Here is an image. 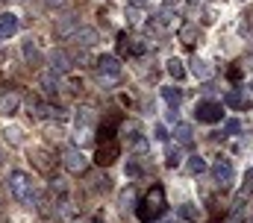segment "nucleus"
Segmentation results:
<instances>
[{
  "label": "nucleus",
  "instance_id": "obj_27",
  "mask_svg": "<svg viewBox=\"0 0 253 223\" xmlns=\"http://www.w3.org/2000/svg\"><path fill=\"white\" fill-rule=\"evenodd\" d=\"M121 206H124V209H132V206H135V191H132V188H126L124 194H121Z\"/></svg>",
  "mask_w": 253,
  "mask_h": 223
},
{
  "label": "nucleus",
  "instance_id": "obj_2",
  "mask_svg": "<svg viewBox=\"0 0 253 223\" xmlns=\"http://www.w3.org/2000/svg\"><path fill=\"white\" fill-rule=\"evenodd\" d=\"M9 191H12V197H15L18 203H24V206H36V203H39L36 188H33V179H30V173H24V170H12V173H9Z\"/></svg>",
  "mask_w": 253,
  "mask_h": 223
},
{
  "label": "nucleus",
  "instance_id": "obj_20",
  "mask_svg": "<svg viewBox=\"0 0 253 223\" xmlns=\"http://www.w3.org/2000/svg\"><path fill=\"white\" fill-rule=\"evenodd\" d=\"M91 117H94V109L91 106H83L77 112V129H88L91 126Z\"/></svg>",
  "mask_w": 253,
  "mask_h": 223
},
{
  "label": "nucleus",
  "instance_id": "obj_1",
  "mask_svg": "<svg viewBox=\"0 0 253 223\" xmlns=\"http://www.w3.org/2000/svg\"><path fill=\"white\" fill-rule=\"evenodd\" d=\"M165 188L162 185H150V191H147V197L135 206V215H138V221L141 223H153L162 212H165Z\"/></svg>",
  "mask_w": 253,
  "mask_h": 223
},
{
  "label": "nucleus",
  "instance_id": "obj_32",
  "mask_svg": "<svg viewBox=\"0 0 253 223\" xmlns=\"http://www.w3.org/2000/svg\"><path fill=\"white\" fill-rule=\"evenodd\" d=\"M230 79H242V68H239V65L230 68Z\"/></svg>",
  "mask_w": 253,
  "mask_h": 223
},
{
  "label": "nucleus",
  "instance_id": "obj_35",
  "mask_svg": "<svg viewBox=\"0 0 253 223\" xmlns=\"http://www.w3.org/2000/svg\"><path fill=\"white\" fill-rule=\"evenodd\" d=\"M245 185H248V188L253 191V167L248 170V173H245Z\"/></svg>",
  "mask_w": 253,
  "mask_h": 223
},
{
  "label": "nucleus",
  "instance_id": "obj_31",
  "mask_svg": "<svg viewBox=\"0 0 253 223\" xmlns=\"http://www.w3.org/2000/svg\"><path fill=\"white\" fill-rule=\"evenodd\" d=\"M94 188H97V191H106V188H109V176H100V179H94Z\"/></svg>",
  "mask_w": 253,
  "mask_h": 223
},
{
  "label": "nucleus",
  "instance_id": "obj_6",
  "mask_svg": "<svg viewBox=\"0 0 253 223\" xmlns=\"http://www.w3.org/2000/svg\"><path fill=\"white\" fill-rule=\"evenodd\" d=\"M194 117H197L200 123H218V120L224 117V109H221V103H215V100H203V103L194 106Z\"/></svg>",
  "mask_w": 253,
  "mask_h": 223
},
{
  "label": "nucleus",
  "instance_id": "obj_7",
  "mask_svg": "<svg viewBox=\"0 0 253 223\" xmlns=\"http://www.w3.org/2000/svg\"><path fill=\"white\" fill-rule=\"evenodd\" d=\"M118 156H121V144H118L115 138H109V141H100L94 162H97L100 167H109L112 162H118Z\"/></svg>",
  "mask_w": 253,
  "mask_h": 223
},
{
  "label": "nucleus",
  "instance_id": "obj_12",
  "mask_svg": "<svg viewBox=\"0 0 253 223\" xmlns=\"http://www.w3.org/2000/svg\"><path fill=\"white\" fill-rule=\"evenodd\" d=\"M191 74L197 76V79H212V74H215V68H212V62H206V59H191Z\"/></svg>",
  "mask_w": 253,
  "mask_h": 223
},
{
  "label": "nucleus",
  "instance_id": "obj_28",
  "mask_svg": "<svg viewBox=\"0 0 253 223\" xmlns=\"http://www.w3.org/2000/svg\"><path fill=\"white\" fill-rule=\"evenodd\" d=\"M118 53H121V56L129 53V36H126V33H121V36H118Z\"/></svg>",
  "mask_w": 253,
  "mask_h": 223
},
{
  "label": "nucleus",
  "instance_id": "obj_26",
  "mask_svg": "<svg viewBox=\"0 0 253 223\" xmlns=\"http://www.w3.org/2000/svg\"><path fill=\"white\" fill-rule=\"evenodd\" d=\"M24 59H27L30 65H33V62L39 59V53H36V44H33V38H27V41H24Z\"/></svg>",
  "mask_w": 253,
  "mask_h": 223
},
{
  "label": "nucleus",
  "instance_id": "obj_36",
  "mask_svg": "<svg viewBox=\"0 0 253 223\" xmlns=\"http://www.w3.org/2000/svg\"><path fill=\"white\" fill-rule=\"evenodd\" d=\"M129 6H132V9H144V6H147V0H129Z\"/></svg>",
  "mask_w": 253,
  "mask_h": 223
},
{
  "label": "nucleus",
  "instance_id": "obj_23",
  "mask_svg": "<svg viewBox=\"0 0 253 223\" xmlns=\"http://www.w3.org/2000/svg\"><path fill=\"white\" fill-rule=\"evenodd\" d=\"M180 165H183V153H180L177 147H168V156H165V167H171V170H174V167H180Z\"/></svg>",
  "mask_w": 253,
  "mask_h": 223
},
{
  "label": "nucleus",
  "instance_id": "obj_11",
  "mask_svg": "<svg viewBox=\"0 0 253 223\" xmlns=\"http://www.w3.org/2000/svg\"><path fill=\"white\" fill-rule=\"evenodd\" d=\"M77 30H80V21H77L74 15H62L59 24H56V38H68V36H74Z\"/></svg>",
  "mask_w": 253,
  "mask_h": 223
},
{
  "label": "nucleus",
  "instance_id": "obj_5",
  "mask_svg": "<svg viewBox=\"0 0 253 223\" xmlns=\"http://www.w3.org/2000/svg\"><path fill=\"white\" fill-rule=\"evenodd\" d=\"M224 103L230 106V109H251L253 106V88L251 85H239V88H233L227 97H224Z\"/></svg>",
  "mask_w": 253,
  "mask_h": 223
},
{
  "label": "nucleus",
  "instance_id": "obj_22",
  "mask_svg": "<svg viewBox=\"0 0 253 223\" xmlns=\"http://www.w3.org/2000/svg\"><path fill=\"white\" fill-rule=\"evenodd\" d=\"M180 218L189 223H197V218H200V212H197V206H191V203H183L180 206Z\"/></svg>",
  "mask_w": 253,
  "mask_h": 223
},
{
  "label": "nucleus",
  "instance_id": "obj_33",
  "mask_svg": "<svg viewBox=\"0 0 253 223\" xmlns=\"http://www.w3.org/2000/svg\"><path fill=\"white\" fill-rule=\"evenodd\" d=\"M153 135H156L159 141H165V138H168V135H165V126H156V129H153Z\"/></svg>",
  "mask_w": 253,
  "mask_h": 223
},
{
  "label": "nucleus",
  "instance_id": "obj_24",
  "mask_svg": "<svg viewBox=\"0 0 253 223\" xmlns=\"http://www.w3.org/2000/svg\"><path fill=\"white\" fill-rule=\"evenodd\" d=\"M147 50H150V44L144 38H129V53L132 56H144Z\"/></svg>",
  "mask_w": 253,
  "mask_h": 223
},
{
  "label": "nucleus",
  "instance_id": "obj_3",
  "mask_svg": "<svg viewBox=\"0 0 253 223\" xmlns=\"http://www.w3.org/2000/svg\"><path fill=\"white\" fill-rule=\"evenodd\" d=\"M121 76V59L118 56H100L97 59V79L100 85H112Z\"/></svg>",
  "mask_w": 253,
  "mask_h": 223
},
{
  "label": "nucleus",
  "instance_id": "obj_37",
  "mask_svg": "<svg viewBox=\"0 0 253 223\" xmlns=\"http://www.w3.org/2000/svg\"><path fill=\"white\" fill-rule=\"evenodd\" d=\"M91 223H106V221H103V218H94V221H91Z\"/></svg>",
  "mask_w": 253,
  "mask_h": 223
},
{
  "label": "nucleus",
  "instance_id": "obj_9",
  "mask_svg": "<svg viewBox=\"0 0 253 223\" xmlns=\"http://www.w3.org/2000/svg\"><path fill=\"white\" fill-rule=\"evenodd\" d=\"M71 68H74L71 53H65V50H53V53H50V71H53V74H68Z\"/></svg>",
  "mask_w": 253,
  "mask_h": 223
},
{
  "label": "nucleus",
  "instance_id": "obj_29",
  "mask_svg": "<svg viewBox=\"0 0 253 223\" xmlns=\"http://www.w3.org/2000/svg\"><path fill=\"white\" fill-rule=\"evenodd\" d=\"M239 129H242V123H239V120H227V123H224V135H236Z\"/></svg>",
  "mask_w": 253,
  "mask_h": 223
},
{
  "label": "nucleus",
  "instance_id": "obj_15",
  "mask_svg": "<svg viewBox=\"0 0 253 223\" xmlns=\"http://www.w3.org/2000/svg\"><path fill=\"white\" fill-rule=\"evenodd\" d=\"M162 97H165L168 109H180V103H183V91L174 88V85H165V88H162Z\"/></svg>",
  "mask_w": 253,
  "mask_h": 223
},
{
  "label": "nucleus",
  "instance_id": "obj_39",
  "mask_svg": "<svg viewBox=\"0 0 253 223\" xmlns=\"http://www.w3.org/2000/svg\"><path fill=\"white\" fill-rule=\"evenodd\" d=\"M171 223H174V221H171Z\"/></svg>",
  "mask_w": 253,
  "mask_h": 223
},
{
  "label": "nucleus",
  "instance_id": "obj_38",
  "mask_svg": "<svg viewBox=\"0 0 253 223\" xmlns=\"http://www.w3.org/2000/svg\"><path fill=\"white\" fill-rule=\"evenodd\" d=\"M165 3H177V0H165Z\"/></svg>",
  "mask_w": 253,
  "mask_h": 223
},
{
  "label": "nucleus",
  "instance_id": "obj_16",
  "mask_svg": "<svg viewBox=\"0 0 253 223\" xmlns=\"http://www.w3.org/2000/svg\"><path fill=\"white\" fill-rule=\"evenodd\" d=\"M174 138H177V144L191 147V141H194V135H191V126H189V123H177V126H174Z\"/></svg>",
  "mask_w": 253,
  "mask_h": 223
},
{
  "label": "nucleus",
  "instance_id": "obj_40",
  "mask_svg": "<svg viewBox=\"0 0 253 223\" xmlns=\"http://www.w3.org/2000/svg\"><path fill=\"white\" fill-rule=\"evenodd\" d=\"M251 223H253V221H251Z\"/></svg>",
  "mask_w": 253,
  "mask_h": 223
},
{
  "label": "nucleus",
  "instance_id": "obj_14",
  "mask_svg": "<svg viewBox=\"0 0 253 223\" xmlns=\"http://www.w3.org/2000/svg\"><path fill=\"white\" fill-rule=\"evenodd\" d=\"M18 106H21V94H18V91H9V94H3V97H0V112H3L6 117H9V114H15Z\"/></svg>",
  "mask_w": 253,
  "mask_h": 223
},
{
  "label": "nucleus",
  "instance_id": "obj_18",
  "mask_svg": "<svg viewBox=\"0 0 253 223\" xmlns=\"http://www.w3.org/2000/svg\"><path fill=\"white\" fill-rule=\"evenodd\" d=\"M33 159H36L39 170H44V173L53 170V162H50V153H47V150H33Z\"/></svg>",
  "mask_w": 253,
  "mask_h": 223
},
{
  "label": "nucleus",
  "instance_id": "obj_21",
  "mask_svg": "<svg viewBox=\"0 0 253 223\" xmlns=\"http://www.w3.org/2000/svg\"><path fill=\"white\" fill-rule=\"evenodd\" d=\"M171 21H174V15H171V9H159V12L153 15V21H150V24H153V27H159V30H165V27H168Z\"/></svg>",
  "mask_w": 253,
  "mask_h": 223
},
{
  "label": "nucleus",
  "instance_id": "obj_34",
  "mask_svg": "<svg viewBox=\"0 0 253 223\" xmlns=\"http://www.w3.org/2000/svg\"><path fill=\"white\" fill-rule=\"evenodd\" d=\"M44 3H47L50 9H62V6H65V0H44Z\"/></svg>",
  "mask_w": 253,
  "mask_h": 223
},
{
  "label": "nucleus",
  "instance_id": "obj_25",
  "mask_svg": "<svg viewBox=\"0 0 253 223\" xmlns=\"http://www.w3.org/2000/svg\"><path fill=\"white\" fill-rule=\"evenodd\" d=\"M189 170H191V173H203V170H206V159H200L197 153L189 156Z\"/></svg>",
  "mask_w": 253,
  "mask_h": 223
},
{
  "label": "nucleus",
  "instance_id": "obj_10",
  "mask_svg": "<svg viewBox=\"0 0 253 223\" xmlns=\"http://www.w3.org/2000/svg\"><path fill=\"white\" fill-rule=\"evenodd\" d=\"M74 44H77V47H94V44H97V30H94V27L77 30V33H74Z\"/></svg>",
  "mask_w": 253,
  "mask_h": 223
},
{
  "label": "nucleus",
  "instance_id": "obj_17",
  "mask_svg": "<svg viewBox=\"0 0 253 223\" xmlns=\"http://www.w3.org/2000/svg\"><path fill=\"white\" fill-rule=\"evenodd\" d=\"M197 38H200V33H197V27H194V24H183V27H180V41H183L186 47H191Z\"/></svg>",
  "mask_w": 253,
  "mask_h": 223
},
{
  "label": "nucleus",
  "instance_id": "obj_4",
  "mask_svg": "<svg viewBox=\"0 0 253 223\" xmlns=\"http://www.w3.org/2000/svg\"><path fill=\"white\" fill-rule=\"evenodd\" d=\"M62 165L68 173H74V176H80V173H85L88 170V159H85V153L80 150V147H68L62 153Z\"/></svg>",
  "mask_w": 253,
  "mask_h": 223
},
{
  "label": "nucleus",
  "instance_id": "obj_30",
  "mask_svg": "<svg viewBox=\"0 0 253 223\" xmlns=\"http://www.w3.org/2000/svg\"><path fill=\"white\" fill-rule=\"evenodd\" d=\"M138 173H141V167L135 165V162H129V165H126V176H129V179H135Z\"/></svg>",
  "mask_w": 253,
  "mask_h": 223
},
{
  "label": "nucleus",
  "instance_id": "obj_13",
  "mask_svg": "<svg viewBox=\"0 0 253 223\" xmlns=\"http://www.w3.org/2000/svg\"><path fill=\"white\" fill-rule=\"evenodd\" d=\"M15 33H18V15H15V12L0 15V38H9V36H15Z\"/></svg>",
  "mask_w": 253,
  "mask_h": 223
},
{
  "label": "nucleus",
  "instance_id": "obj_19",
  "mask_svg": "<svg viewBox=\"0 0 253 223\" xmlns=\"http://www.w3.org/2000/svg\"><path fill=\"white\" fill-rule=\"evenodd\" d=\"M165 71H168V74H171V79H177V82L186 76V68H183V62H180V59H168V62H165Z\"/></svg>",
  "mask_w": 253,
  "mask_h": 223
},
{
  "label": "nucleus",
  "instance_id": "obj_8",
  "mask_svg": "<svg viewBox=\"0 0 253 223\" xmlns=\"http://www.w3.org/2000/svg\"><path fill=\"white\" fill-rule=\"evenodd\" d=\"M212 179L218 182V185H227V182H233V162L227 159V156H218L215 162H212Z\"/></svg>",
  "mask_w": 253,
  "mask_h": 223
}]
</instances>
